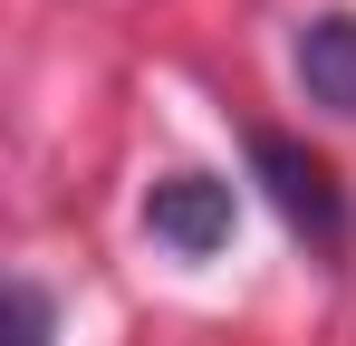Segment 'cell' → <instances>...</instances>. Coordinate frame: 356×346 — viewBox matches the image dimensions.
<instances>
[{
  "label": "cell",
  "mask_w": 356,
  "mask_h": 346,
  "mask_svg": "<svg viewBox=\"0 0 356 346\" xmlns=\"http://www.w3.org/2000/svg\"><path fill=\"white\" fill-rule=\"evenodd\" d=\"M250 164H260V183H270V202L289 212V231H308V250H347V192H337V173L318 164L308 145L250 135Z\"/></svg>",
  "instance_id": "6da1fadb"
},
{
  "label": "cell",
  "mask_w": 356,
  "mask_h": 346,
  "mask_svg": "<svg viewBox=\"0 0 356 346\" xmlns=\"http://www.w3.org/2000/svg\"><path fill=\"white\" fill-rule=\"evenodd\" d=\"M232 222H241V202H232L222 173H164V183L145 192V231H154L174 260H212V250H232Z\"/></svg>",
  "instance_id": "7a4b0ae2"
},
{
  "label": "cell",
  "mask_w": 356,
  "mask_h": 346,
  "mask_svg": "<svg viewBox=\"0 0 356 346\" xmlns=\"http://www.w3.org/2000/svg\"><path fill=\"white\" fill-rule=\"evenodd\" d=\"M298 87H308L318 106L356 115V10H318V19L298 29Z\"/></svg>",
  "instance_id": "3957f363"
},
{
  "label": "cell",
  "mask_w": 356,
  "mask_h": 346,
  "mask_svg": "<svg viewBox=\"0 0 356 346\" xmlns=\"http://www.w3.org/2000/svg\"><path fill=\"white\" fill-rule=\"evenodd\" d=\"M10 346H49V298H39L29 279L10 288Z\"/></svg>",
  "instance_id": "277c9868"
}]
</instances>
